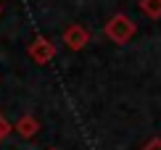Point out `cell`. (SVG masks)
Masks as SVG:
<instances>
[{
  "label": "cell",
  "instance_id": "3957f363",
  "mask_svg": "<svg viewBox=\"0 0 161 150\" xmlns=\"http://www.w3.org/2000/svg\"><path fill=\"white\" fill-rule=\"evenodd\" d=\"M64 42L66 47H71V50H85L87 45H90V29H87L85 24H69L64 29Z\"/></svg>",
  "mask_w": 161,
  "mask_h": 150
},
{
  "label": "cell",
  "instance_id": "ba28073f",
  "mask_svg": "<svg viewBox=\"0 0 161 150\" xmlns=\"http://www.w3.org/2000/svg\"><path fill=\"white\" fill-rule=\"evenodd\" d=\"M0 16H3V3H0Z\"/></svg>",
  "mask_w": 161,
  "mask_h": 150
},
{
  "label": "cell",
  "instance_id": "277c9868",
  "mask_svg": "<svg viewBox=\"0 0 161 150\" xmlns=\"http://www.w3.org/2000/svg\"><path fill=\"white\" fill-rule=\"evenodd\" d=\"M13 132H16L21 140H32V137L40 132V121H37V116H32V113L21 116V119L13 124Z\"/></svg>",
  "mask_w": 161,
  "mask_h": 150
},
{
  "label": "cell",
  "instance_id": "6da1fadb",
  "mask_svg": "<svg viewBox=\"0 0 161 150\" xmlns=\"http://www.w3.org/2000/svg\"><path fill=\"white\" fill-rule=\"evenodd\" d=\"M103 35L108 37L114 45H127L137 35V24L132 21L127 13H114L108 21H106V26H103Z\"/></svg>",
  "mask_w": 161,
  "mask_h": 150
},
{
  "label": "cell",
  "instance_id": "9c48e42d",
  "mask_svg": "<svg viewBox=\"0 0 161 150\" xmlns=\"http://www.w3.org/2000/svg\"><path fill=\"white\" fill-rule=\"evenodd\" d=\"M53 150H56V147H53Z\"/></svg>",
  "mask_w": 161,
  "mask_h": 150
},
{
  "label": "cell",
  "instance_id": "52a82bcc",
  "mask_svg": "<svg viewBox=\"0 0 161 150\" xmlns=\"http://www.w3.org/2000/svg\"><path fill=\"white\" fill-rule=\"evenodd\" d=\"M140 150H161V140H158V137H153L151 142H145Z\"/></svg>",
  "mask_w": 161,
  "mask_h": 150
},
{
  "label": "cell",
  "instance_id": "7a4b0ae2",
  "mask_svg": "<svg viewBox=\"0 0 161 150\" xmlns=\"http://www.w3.org/2000/svg\"><path fill=\"white\" fill-rule=\"evenodd\" d=\"M26 53H29V58L35 61V63H40V66H45V63H50L53 58H56V42L53 40H48V37H35L29 42V47H26Z\"/></svg>",
  "mask_w": 161,
  "mask_h": 150
},
{
  "label": "cell",
  "instance_id": "5b68a950",
  "mask_svg": "<svg viewBox=\"0 0 161 150\" xmlns=\"http://www.w3.org/2000/svg\"><path fill=\"white\" fill-rule=\"evenodd\" d=\"M137 5H140V11H143L148 19H153V21L161 19V0H140Z\"/></svg>",
  "mask_w": 161,
  "mask_h": 150
},
{
  "label": "cell",
  "instance_id": "8992f818",
  "mask_svg": "<svg viewBox=\"0 0 161 150\" xmlns=\"http://www.w3.org/2000/svg\"><path fill=\"white\" fill-rule=\"evenodd\" d=\"M13 132V124H11V121L8 119H5V116L3 113H0V142H3L5 137H8V134Z\"/></svg>",
  "mask_w": 161,
  "mask_h": 150
}]
</instances>
